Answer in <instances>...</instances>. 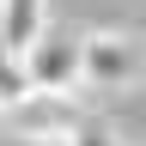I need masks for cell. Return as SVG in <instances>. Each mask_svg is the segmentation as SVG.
Returning <instances> with one entry per match:
<instances>
[{
  "instance_id": "obj_2",
  "label": "cell",
  "mask_w": 146,
  "mask_h": 146,
  "mask_svg": "<svg viewBox=\"0 0 146 146\" xmlns=\"http://www.w3.org/2000/svg\"><path fill=\"white\" fill-rule=\"evenodd\" d=\"M31 79L36 85H55V91H73L85 85V31H67V25H49L36 36V49L25 55Z\"/></svg>"
},
{
  "instance_id": "obj_1",
  "label": "cell",
  "mask_w": 146,
  "mask_h": 146,
  "mask_svg": "<svg viewBox=\"0 0 146 146\" xmlns=\"http://www.w3.org/2000/svg\"><path fill=\"white\" fill-rule=\"evenodd\" d=\"M6 128H12L18 140H36V146H67V140L85 128V110H79V98H73V91L31 85V98L6 110Z\"/></svg>"
},
{
  "instance_id": "obj_3",
  "label": "cell",
  "mask_w": 146,
  "mask_h": 146,
  "mask_svg": "<svg viewBox=\"0 0 146 146\" xmlns=\"http://www.w3.org/2000/svg\"><path fill=\"white\" fill-rule=\"evenodd\" d=\"M140 79V49L122 31H85V85L98 91H122Z\"/></svg>"
},
{
  "instance_id": "obj_4",
  "label": "cell",
  "mask_w": 146,
  "mask_h": 146,
  "mask_svg": "<svg viewBox=\"0 0 146 146\" xmlns=\"http://www.w3.org/2000/svg\"><path fill=\"white\" fill-rule=\"evenodd\" d=\"M43 31H49V0H0V49L6 55H31Z\"/></svg>"
},
{
  "instance_id": "obj_5",
  "label": "cell",
  "mask_w": 146,
  "mask_h": 146,
  "mask_svg": "<svg viewBox=\"0 0 146 146\" xmlns=\"http://www.w3.org/2000/svg\"><path fill=\"white\" fill-rule=\"evenodd\" d=\"M67 146H122V140H116V134H110V128H98V122H85V128H79V134H73V140H67Z\"/></svg>"
}]
</instances>
